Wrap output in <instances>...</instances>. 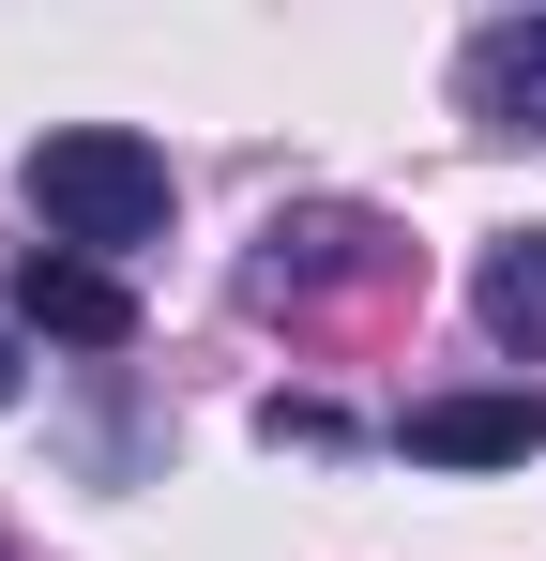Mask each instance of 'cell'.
I'll list each match as a JSON object with an SVG mask.
<instances>
[{"label":"cell","mask_w":546,"mask_h":561,"mask_svg":"<svg viewBox=\"0 0 546 561\" xmlns=\"http://www.w3.org/2000/svg\"><path fill=\"white\" fill-rule=\"evenodd\" d=\"M15 197H31V228H46L61 259H106V274H122L137 243H168V213H182L168 152L122 137V122H61V137H31Z\"/></svg>","instance_id":"6da1fadb"},{"label":"cell","mask_w":546,"mask_h":561,"mask_svg":"<svg viewBox=\"0 0 546 561\" xmlns=\"http://www.w3.org/2000/svg\"><path fill=\"white\" fill-rule=\"evenodd\" d=\"M410 274V243L379 228V213H350V197H319V213H273L259 259H243V304H273V319H319L334 288H395Z\"/></svg>","instance_id":"7a4b0ae2"},{"label":"cell","mask_w":546,"mask_h":561,"mask_svg":"<svg viewBox=\"0 0 546 561\" xmlns=\"http://www.w3.org/2000/svg\"><path fill=\"white\" fill-rule=\"evenodd\" d=\"M425 470H516V456H546V394L516 379V394H425L410 425H395Z\"/></svg>","instance_id":"3957f363"},{"label":"cell","mask_w":546,"mask_h":561,"mask_svg":"<svg viewBox=\"0 0 546 561\" xmlns=\"http://www.w3.org/2000/svg\"><path fill=\"white\" fill-rule=\"evenodd\" d=\"M15 304H31L61 350H137V288L106 274V259H61V243H31V259H15Z\"/></svg>","instance_id":"277c9868"},{"label":"cell","mask_w":546,"mask_h":561,"mask_svg":"<svg viewBox=\"0 0 546 561\" xmlns=\"http://www.w3.org/2000/svg\"><path fill=\"white\" fill-rule=\"evenodd\" d=\"M455 92H470V122H501V137H546V15H501V31H470Z\"/></svg>","instance_id":"5b68a950"},{"label":"cell","mask_w":546,"mask_h":561,"mask_svg":"<svg viewBox=\"0 0 546 561\" xmlns=\"http://www.w3.org/2000/svg\"><path fill=\"white\" fill-rule=\"evenodd\" d=\"M470 319H486L501 350H532V334H546V228L486 243V274H470Z\"/></svg>","instance_id":"8992f818"},{"label":"cell","mask_w":546,"mask_h":561,"mask_svg":"<svg viewBox=\"0 0 546 561\" xmlns=\"http://www.w3.org/2000/svg\"><path fill=\"white\" fill-rule=\"evenodd\" d=\"M259 440H304V456H334V440H350V410H334V394H273V410H259Z\"/></svg>","instance_id":"52a82bcc"},{"label":"cell","mask_w":546,"mask_h":561,"mask_svg":"<svg viewBox=\"0 0 546 561\" xmlns=\"http://www.w3.org/2000/svg\"><path fill=\"white\" fill-rule=\"evenodd\" d=\"M15 379H31V365H15V350H0V410H15Z\"/></svg>","instance_id":"ba28073f"},{"label":"cell","mask_w":546,"mask_h":561,"mask_svg":"<svg viewBox=\"0 0 546 561\" xmlns=\"http://www.w3.org/2000/svg\"><path fill=\"white\" fill-rule=\"evenodd\" d=\"M0 561H15V547H0Z\"/></svg>","instance_id":"9c48e42d"}]
</instances>
